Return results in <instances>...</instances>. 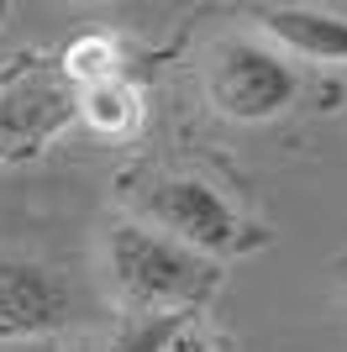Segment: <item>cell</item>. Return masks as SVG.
<instances>
[{
    "mask_svg": "<svg viewBox=\"0 0 347 352\" xmlns=\"http://www.w3.org/2000/svg\"><path fill=\"white\" fill-rule=\"evenodd\" d=\"M105 279L127 316H179L200 310L221 284V268L189 248L147 232L143 221H116L105 232Z\"/></svg>",
    "mask_w": 347,
    "mask_h": 352,
    "instance_id": "cell-1",
    "label": "cell"
},
{
    "mask_svg": "<svg viewBox=\"0 0 347 352\" xmlns=\"http://www.w3.org/2000/svg\"><path fill=\"white\" fill-rule=\"evenodd\" d=\"M132 206H137L147 232L189 248L205 263L242 258V252H258L269 242L227 195L211 190L195 174H143V179H132Z\"/></svg>",
    "mask_w": 347,
    "mask_h": 352,
    "instance_id": "cell-2",
    "label": "cell"
},
{
    "mask_svg": "<svg viewBox=\"0 0 347 352\" xmlns=\"http://www.w3.org/2000/svg\"><path fill=\"white\" fill-rule=\"evenodd\" d=\"M200 85H205V100H211L216 116L258 126V121H274L295 105L300 74H295V63L274 43L231 32V37H216L205 47Z\"/></svg>",
    "mask_w": 347,
    "mask_h": 352,
    "instance_id": "cell-3",
    "label": "cell"
},
{
    "mask_svg": "<svg viewBox=\"0 0 347 352\" xmlns=\"http://www.w3.org/2000/svg\"><path fill=\"white\" fill-rule=\"evenodd\" d=\"M74 121V85L58 69H21L0 85V163L43 153Z\"/></svg>",
    "mask_w": 347,
    "mask_h": 352,
    "instance_id": "cell-4",
    "label": "cell"
},
{
    "mask_svg": "<svg viewBox=\"0 0 347 352\" xmlns=\"http://www.w3.org/2000/svg\"><path fill=\"white\" fill-rule=\"evenodd\" d=\"M69 321V289L48 263L0 252V337L6 342H32L53 337Z\"/></svg>",
    "mask_w": 347,
    "mask_h": 352,
    "instance_id": "cell-5",
    "label": "cell"
},
{
    "mask_svg": "<svg viewBox=\"0 0 347 352\" xmlns=\"http://www.w3.org/2000/svg\"><path fill=\"white\" fill-rule=\"evenodd\" d=\"M263 37H274L284 58L305 63H332L347 69V16L332 6H258Z\"/></svg>",
    "mask_w": 347,
    "mask_h": 352,
    "instance_id": "cell-6",
    "label": "cell"
},
{
    "mask_svg": "<svg viewBox=\"0 0 347 352\" xmlns=\"http://www.w3.org/2000/svg\"><path fill=\"white\" fill-rule=\"evenodd\" d=\"M74 116L85 121L90 132H101V137H132L143 126V95L116 74L105 85L74 89Z\"/></svg>",
    "mask_w": 347,
    "mask_h": 352,
    "instance_id": "cell-7",
    "label": "cell"
},
{
    "mask_svg": "<svg viewBox=\"0 0 347 352\" xmlns=\"http://www.w3.org/2000/svg\"><path fill=\"white\" fill-rule=\"evenodd\" d=\"M116 63H121V47H116L111 37H101V32H90V37H79V43H69V53H63V63H58V74H63L69 85L90 89V85L116 79Z\"/></svg>",
    "mask_w": 347,
    "mask_h": 352,
    "instance_id": "cell-8",
    "label": "cell"
},
{
    "mask_svg": "<svg viewBox=\"0 0 347 352\" xmlns=\"http://www.w3.org/2000/svg\"><path fill=\"white\" fill-rule=\"evenodd\" d=\"M179 326H185L179 316H127L101 352H163L179 337Z\"/></svg>",
    "mask_w": 347,
    "mask_h": 352,
    "instance_id": "cell-9",
    "label": "cell"
},
{
    "mask_svg": "<svg viewBox=\"0 0 347 352\" xmlns=\"http://www.w3.org/2000/svg\"><path fill=\"white\" fill-rule=\"evenodd\" d=\"M163 352H216V347H211V337H205V331H195V326H179V337H174Z\"/></svg>",
    "mask_w": 347,
    "mask_h": 352,
    "instance_id": "cell-10",
    "label": "cell"
},
{
    "mask_svg": "<svg viewBox=\"0 0 347 352\" xmlns=\"http://www.w3.org/2000/svg\"><path fill=\"white\" fill-rule=\"evenodd\" d=\"M337 284L347 289V258H337Z\"/></svg>",
    "mask_w": 347,
    "mask_h": 352,
    "instance_id": "cell-11",
    "label": "cell"
},
{
    "mask_svg": "<svg viewBox=\"0 0 347 352\" xmlns=\"http://www.w3.org/2000/svg\"><path fill=\"white\" fill-rule=\"evenodd\" d=\"M43 352H53V347H43Z\"/></svg>",
    "mask_w": 347,
    "mask_h": 352,
    "instance_id": "cell-12",
    "label": "cell"
}]
</instances>
